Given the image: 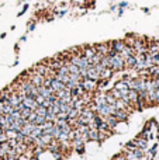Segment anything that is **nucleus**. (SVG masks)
<instances>
[{
  "instance_id": "f257e3e1",
  "label": "nucleus",
  "mask_w": 159,
  "mask_h": 160,
  "mask_svg": "<svg viewBox=\"0 0 159 160\" xmlns=\"http://www.w3.org/2000/svg\"><path fill=\"white\" fill-rule=\"evenodd\" d=\"M107 58H109V62H110V69H111L114 73L123 72V70L126 69L124 59L121 58L118 53H115V55H107Z\"/></svg>"
},
{
  "instance_id": "f03ea898",
  "label": "nucleus",
  "mask_w": 159,
  "mask_h": 160,
  "mask_svg": "<svg viewBox=\"0 0 159 160\" xmlns=\"http://www.w3.org/2000/svg\"><path fill=\"white\" fill-rule=\"evenodd\" d=\"M80 84H82V87H83V90L87 91V93L95 94L96 91H97V82H96V80H90V79L85 78L80 82Z\"/></svg>"
},
{
  "instance_id": "7ed1b4c3",
  "label": "nucleus",
  "mask_w": 159,
  "mask_h": 160,
  "mask_svg": "<svg viewBox=\"0 0 159 160\" xmlns=\"http://www.w3.org/2000/svg\"><path fill=\"white\" fill-rule=\"evenodd\" d=\"M109 47H110V51H114L115 53H120L127 45L124 39H115V41H109Z\"/></svg>"
},
{
  "instance_id": "20e7f679",
  "label": "nucleus",
  "mask_w": 159,
  "mask_h": 160,
  "mask_svg": "<svg viewBox=\"0 0 159 160\" xmlns=\"http://www.w3.org/2000/svg\"><path fill=\"white\" fill-rule=\"evenodd\" d=\"M95 49L97 53H100V55L103 56H107L110 52V47H109V42H103V44H95Z\"/></svg>"
},
{
  "instance_id": "39448f33",
  "label": "nucleus",
  "mask_w": 159,
  "mask_h": 160,
  "mask_svg": "<svg viewBox=\"0 0 159 160\" xmlns=\"http://www.w3.org/2000/svg\"><path fill=\"white\" fill-rule=\"evenodd\" d=\"M96 53L97 52H96V49H95V45H85L83 47V56L87 58L89 61L96 55Z\"/></svg>"
},
{
  "instance_id": "423d86ee",
  "label": "nucleus",
  "mask_w": 159,
  "mask_h": 160,
  "mask_svg": "<svg viewBox=\"0 0 159 160\" xmlns=\"http://www.w3.org/2000/svg\"><path fill=\"white\" fill-rule=\"evenodd\" d=\"M23 105L34 111V110H35L37 107H38L39 104H38V102L35 101V98H33V97H25V98L23 100Z\"/></svg>"
},
{
  "instance_id": "0eeeda50",
  "label": "nucleus",
  "mask_w": 159,
  "mask_h": 160,
  "mask_svg": "<svg viewBox=\"0 0 159 160\" xmlns=\"http://www.w3.org/2000/svg\"><path fill=\"white\" fill-rule=\"evenodd\" d=\"M128 117H130V114L126 110H115V112H114V118L118 122H126L128 119Z\"/></svg>"
},
{
  "instance_id": "6e6552de",
  "label": "nucleus",
  "mask_w": 159,
  "mask_h": 160,
  "mask_svg": "<svg viewBox=\"0 0 159 160\" xmlns=\"http://www.w3.org/2000/svg\"><path fill=\"white\" fill-rule=\"evenodd\" d=\"M87 79L96 80V82H99V80H100V73L95 69V66L87 68Z\"/></svg>"
},
{
  "instance_id": "1a4fd4ad",
  "label": "nucleus",
  "mask_w": 159,
  "mask_h": 160,
  "mask_svg": "<svg viewBox=\"0 0 159 160\" xmlns=\"http://www.w3.org/2000/svg\"><path fill=\"white\" fill-rule=\"evenodd\" d=\"M132 141H134L135 146L140 148V149H142L144 152H146V150H148V141H146V139H142V138H135V139H132Z\"/></svg>"
},
{
  "instance_id": "9d476101",
  "label": "nucleus",
  "mask_w": 159,
  "mask_h": 160,
  "mask_svg": "<svg viewBox=\"0 0 159 160\" xmlns=\"http://www.w3.org/2000/svg\"><path fill=\"white\" fill-rule=\"evenodd\" d=\"M113 76H114V72L110 68H104L100 72V80H110Z\"/></svg>"
},
{
  "instance_id": "9b49d317",
  "label": "nucleus",
  "mask_w": 159,
  "mask_h": 160,
  "mask_svg": "<svg viewBox=\"0 0 159 160\" xmlns=\"http://www.w3.org/2000/svg\"><path fill=\"white\" fill-rule=\"evenodd\" d=\"M113 88H115V90H118V91H128L130 90L124 80H117V82L113 84Z\"/></svg>"
},
{
  "instance_id": "f8f14e48",
  "label": "nucleus",
  "mask_w": 159,
  "mask_h": 160,
  "mask_svg": "<svg viewBox=\"0 0 159 160\" xmlns=\"http://www.w3.org/2000/svg\"><path fill=\"white\" fill-rule=\"evenodd\" d=\"M104 122H106V124L109 125L110 129H114V128L117 127L118 124H120V122H118L117 119L114 118V115H109V117H106V118H104Z\"/></svg>"
},
{
  "instance_id": "ddd939ff",
  "label": "nucleus",
  "mask_w": 159,
  "mask_h": 160,
  "mask_svg": "<svg viewBox=\"0 0 159 160\" xmlns=\"http://www.w3.org/2000/svg\"><path fill=\"white\" fill-rule=\"evenodd\" d=\"M38 94H41L42 97L48 98L51 94H54V90H52L51 87H45V86H41V87H38Z\"/></svg>"
},
{
  "instance_id": "4468645a",
  "label": "nucleus",
  "mask_w": 159,
  "mask_h": 160,
  "mask_svg": "<svg viewBox=\"0 0 159 160\" xmlns=\"http://www.w3.org/2000/svg\"><path fill=\"white\" fill-rule=\"evenodd\" d=\"M127 97H128L131 105H134V108H135V102H137V100H138V91L137 90H128Z\"/></svg>"
},
{
  "instance_id": "2eb2a0df",
  "label": "nucleus",
  "mask_w": 159,
  "mask_h": 160,
  "mask_svg": "<svg viewBox=\"0 0 159 160\" xmlns=\"http://www.w3.org/2000/svg\"><path fill=\"white\" fill-rule=\"evenodd\" d=\"M87 136H89L90 141L99 142V129L97 128H89V131H87Z\"/></svg>"
},
{
  "instance_id": "dca6fc26",
  "label": "nucleus",
  "mask_w": 159,
  "mask_h": 160,
  "mask_svg": "<svg viewBox=\"0 0 159 160\" xmlns=\"http://www.w3.org/2000/svg\"><path fill=\"white\" fill-rule=\"evenodd\" d=\"M51 88H52L54 93H55V91H59V90H62V88H65V84L62 82H59V80L52 79V82H51Z\"/></svg>"
},
{
  "instance_id": "f3484780",
  "label": "nucleus",
  "mask_w": 159,
  "mask_h": 160,
  "mask_svg": "<svg viewBox=\"0 0 159 160\" xmlns=\"http://www.w3.org/2000/svg\"><path fill=\"white\" fill-rule=\"evenodd\" d=\"M79 112H80V111L76 110V108H70L69 112H68V119H78Z\"/></svg>"
},
{
  "instance_id": "a211bd4d",
  "label": "nucleus",
  "mask_w": 159,
  "mask_h": 160,
  "mask_svg": "<svg viewBox=\"0 0 159 160\" xmlns=\"http://www.w3.org/2000/svg\"><path fill=\"white\" fill-rule=\"evenodd\" d=\"M31 111L33 110H30V108H27V107H24L21 111H20V115H21V118L23 119H27L28 117H30V114H31Z\"/></svg>"
},
{
  "instance_id": "6ab92c4d",
  "label": "nucleus",
  "mask_w": 159,
  "mask_h": 160,
  "mask_svg": "<svg viewBox=\"0 0 159 160\" xmlns=\"http://www.w3.org/2000/svg\"><path fill=\"white\" fill-rule=\"evenodd\" d=\"M106 102H107V104H115L114 96H111L109 91H106Z\"/></svg>"
},
{
  "instance_id": "aec40b11",
  "label": "nucleus",
  "mask_w": 159,
  "mask_h": 160,
  "mask_svg": "<svg viewBox=\"0 0 159 160\" xmlns=\"http://www.w3.org/2000/svg\"><path fill=\"white\" fill-rule=\"evenodd\" d=\"M45 121H47V119H45V117H42V115H37V117H35V119H34V124H35V125H42Z\"/></svg>"
},
{
  "instance_id": "412c9836",
  "label": "nucleus",
  "mask_w": 159,
  "mask_h": 160,
  "mask_svg": "<svg viewBox=\"0 0 159 160\" xmlns=\"http://www.w3.org/2000/svg\"><path fill=\"white\" fill-rule=\"evenodd\" d=\"M56 73H58V75H68V73H69V70H68V66H66V65H64L62 68H59V69L56 70Z\"/></svg>"
},
{
  "instance_id": "4be33fe9",
  "label": "nucleus",
  "mask_w": 159,
  "mask_h": 160,
  "mask_svg": "<svg viewBox=\"0 0 159 160\" xmlns=\"http://www.w3.org/2000/svg\"><path fill=\"white\" fill-rule=\"evenodd\" d=\"M13 111H14V108L11 105H8V104L3 105V114H11Z\"/></svg>"
},
{
  "instance_id": "5701e85b",
  "label": "nucleus",
  "mask_w": 159,
  "mask_h": 160,
  "mask_svg": "<svg viewBox=\"0 0 159 160\" xmlns=\"http://www.w3.org/2000/svg\"><path fill=\"white\" fill-rule=\"evenodd\" d=\"M42 107H45V108H49V107H52V101H51L49 98H45L44 101H42Z\"/></svg>"
},
{
  "instance_id": "b1692460",
  "label": "nucleus",
  "mask_w": 159,
  "mask_h": 160,
  "mask_svg": "<svg viewBox=\"0 0 159 160\" xmlns=\"http://www.w3.org/2000/svg\"><path fill=\"white\" fill-rule=\"evenodd\" d=\"M111 160H126V158H124V153L120 152V153H117L115 156H113Z\"/></svg>"
},
{
  "instance_id": "393cba45",
  "label": "nucleus",
  "mask_w": 159,
  "mask_h": 160,
  "mask_svg": "<svg viewBox=\"0 0 159 160\" xmlns=\"http://www.w3.org/2000/svg\"><path fill=\"white\" fill-rule=\"evenodd\" d=\"M44 100H45V97H42V96H41V94H38V96H35V101H37V102H38V104H39V105H41V104H42V101H44Z\"/></svg>"
},
{
  "instance_id": "a878e982",
  "label": "nucleus",
  "mask_w": 159,
  "mask_h": 160,
  "mask_svg": "<svg viewBox=\"0 0 159 160\" xmlns=\"http://www.w3.org/2000/svg\"><path fill=\"white\" fill-rule=\"evenodd\" d=\"M3 142H7V136H6V132H4V131L0 133V143H3Z\"/></svg>"
},
{
  "instance_id": "bb28decb",
  "label": "nucleus",
  "mask_w": 159,
  "mask_h": 160,
  "mask_svg": "<svg viewBox=\"0 0 159 160\" xmlns=\"http://www.w3.org/2000/svg\"><path fill=\"white\" fill-rule=\"evenodd\" d=\"M34 28H35V24H34V21H30V22H28V31H33Z\"/></svg>"
},
{
  "instance_id": "cd10ccee",
  "label": "nucleus",
  "mask_w": 159,
  "mask_h": 160,
  "mask_svg": "<svg viewBox=\"0 0 159 160\" xmlns=\"http://www.w3.org/2000/svg\"><path fill=\"white\" fill-rule=\"evenodd\" d=\"M27 8H28V4H24V7H23V8H21V11L18 13V16H23V14H24L25 11H27Z\"/></svg>"
},
{
  "instance_id": "c85d7f7f",
  "label": "nucleus",
  "mask_w": 159,
  "mask_h": 160,
  "mask_svg": "<svg viewBox=\"0 0 159 160\" xmlns=\"http://www.w3.org/2000/svg\"><path fill=\"white\" fill-rule=\"evenodd\" d=\"M127 6H128V4H127L126 2H123V3H121V4H120V7H121V8H124V7H127Z\"/></svg>"
},
{
  "instance_id": "c756f323",
  "label": "nucleus",
  "mask_w": 159,
  "mask_h": 160,
  "mask_svg": "<svg viewBox=\"0 0 159 160\" xmlns=\"http://www.w3.org/2000/svg\"><path fill=\"white\" fill-rule=\"evenodd\" d=\"M52 2H55V0H47V3H52Z\"/></svg>"
}]
</instances>
